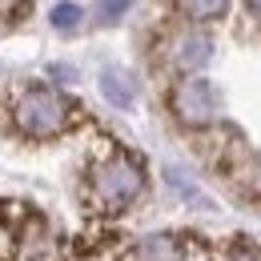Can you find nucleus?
<instances>
[{"instance_id":"1","label":"nucleus","mask_w":261,"mask_h":261,"mask_svg":"<svg viewBox=\"0 0 261 261\" xmlns=\"http://www.w3.org/2000/svg\"><path fill=\"white\" fill-rule=\"evenodd\" d=\"M72 117H76V105H72L68 97H61L57 89H48V85L24 89V93L16 97V105H12L16 129L24 133V137H33V141L61 137V133L72 125Z\"/></svg>"},{"instance_id":"2","label":"nucleus","mask_w":261,"mask_h":261,"mask_svg":"<svg viewBox=\"0 0 261 261\" xmlns=\"http://www.w3.org/2000/svg\"><path fill=\"white\" fill-rule=\"evenodd\" d=\"M141 189H145V173L125 153H109L89 169V193L105 213H121L141 197Z\"/></svg>"},{"instance_id":"3","label":"nucleus","mask_w":261,"mask_h":261,"mask_svg":"<svg viewBox=\"0 0 261 261\" xmlns=\"http://www.w3.org/2000/svg\"><path fill=\"white\" fill-rule=\"evenodd\" d=\"M169 109H173V117H177L185 129H205V125L217 121L221 97H217V89H213L205 76H189V81H181V85L169 93Z\"/></svg>"},{"instance_id":"4","label":"nucleus","mask_w":261,"mask_h":261,"mask_svg":"<svg viewBox=\"0 0 261 261\" xmlns=\"http://www.w3.org/2000/svg\"><path fill=\"white\" fill-rule=\"evenodd\" d=\"M173 65L177 68H185V72H193V68L201 65H209L213 61V40L205 33H197V29H185V33H177L173 36Z\"/></svg>"},{"instance_id":"5","label":"nucleus","mask_w":261,"mask_h":261,"mask_svg":"<svg viewBox=\"0 0 261 261\" xmlns=\"http://www.w3.org/2000/svg\"><path fill=\"white\" fill-rule=\"evenodd\" d=\"M129 261H185V253H181L177 237H169V233H149V237H141V241L129 249Z\"/></svg>"},{"instance_id":"6","label":"nucleus","mask_w":261,"mask_h":261,"mask_svg":"<svg viewBox=\"0 0 261 261\" xmlns=\"http://www.w3.org/2000/svg\"><path fill=\"white\" fill-rule=\"evenodd\" d=\"M100 93H105V100L113 109H129L137 100V81L125 68H100Z\"/></svg>"},{"instance_id":"7","label":"nucleus","mask_w":261,"mask_h":261,"mask_svg":"<svg viewBox=\"0 0 261 261\" xmlns=\"http://www.w3.org/2000/svg\"><path fill=\"white\" fill-rule=\"evenodd\" d=\"M173 4L189 20H221L229 12V0H173Z\"/></svg>"},{"instance_id":"8","label":"nucleus","mask_w":261,"mask_h":261,"mask_svg":"<svg viewBox=\"0 0 261 261\" xmlns=\"http://www.w3.org/2000/svg\"><path fill=\"white\" fill-rule=\"evenodd\" d=\"M81 4H57L53 12H48V20H53V29H61V33H72L76 24H81Z\"/></svg>"},{"instance_id":"9","label":"nucleus","mask_w":261,"mask_h":261,"mask_svg":"<svg viewBox=\"0 0 261 261\" xmlns=\"http://www.w3.org/2000/svg\"><path fill=\"white\" fill-rule=\"evenodd\" d=\"M221 261H261V245L253 241H245V237H237V241H229Z\"/></svg>"},{"instance_id":"10","label":"nucleus","mask_w":261,"mask_h":261,"mask_svg":"<svg viewBox=\"0 0 261 261\" xmlns=\"http://www.w3.org/2000/svg\"><path fill=\"white\" fill-rule=\"evenodd\" d=\"M129 4H133V0H100V4H97V16L109 24V20H117V16H121Z\"/></svg>"},{"instance_id":"11","label":"nucleus","mask_w":261,"mask_h":261,"mask_svg":"<svg viewBox=\"0 0 261 261\" xmlns=\"http://www.w3.org/2000/svg\"><path fill=\"white\" fill-rule=\"evenodd\" d=\"M249 189L261 193V157H253V165H249Z\"/></svg>"},{"instance_id":"12","label":"nucleus","mask_w":261,"mask_h":261,"mask_svg":"<svg viewBox=\"0 0 261 261\" xmlns=\"http://www.w3.org/2000/svg\"><path fill=\"white\" fill-rule=\"evenodd\" d=\"M245 4H249V12H253V16L261 20V0H245Z\"/></svg>"},{"instance_id":"13","label":"nucleus","mask_w":261,"mask_h":261,"mask_svg":"<svg viewBox=\"0 0 261 261\" xmlns=\"http://www.w3.org/2000/svg\"><path fill=\"white\" fill-rule=\"evenodd\" d=\"M8 4H12V0H0V8H8Z\"/></svg>"}]
</instances>
